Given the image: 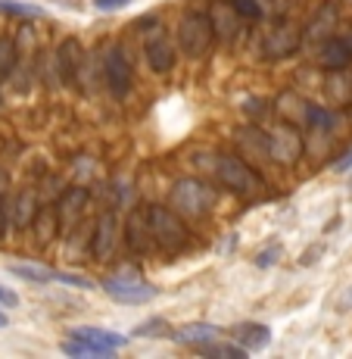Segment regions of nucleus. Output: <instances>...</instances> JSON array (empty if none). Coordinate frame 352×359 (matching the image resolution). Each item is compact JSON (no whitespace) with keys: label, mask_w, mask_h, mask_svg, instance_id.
I'll return each mask as SVG.
<instances>
[{"label":"nucleus","mask_w":352,"mask_h":359,"mask_svg":"<svg viewBox=\"0 0 352 359\" xmlns=\"http://www.w3.org/2000/svg\"><path fill=\"white\" fill-rule=\"evenodd\" d=\"M216 175L227 191H234V194H240V197L256 200V197H262V191H265V178H262L250 163L240 160V156H231V154L218 156Z\"/></svg>","instance_id":"nucleus-1"},{"label":"nucleus","mask_w":352,"mask_h":359,"mask_svg":"<svg viewBox=\"0 0 352 359\" xmlns=\"http://www.w3.org/2000/svg\"><path fill=\"white\" fill-rule=\"evenodd\" d=\"M150 212V229H153L156 247L165 253H181L190 244V231L181 222V212L169 210V206H147Z\"/></svg>","instance_id":"nucleus-2"},{"label":"nucleus","mask_w":352,"mask_h":359,"mask_svg":"<svg viewBox=\"0 0 352 359\" xmlns=\"http://www.w3.org/2000/svg\"><path fill=\"white\" fill-rule=\"evenodd\" d=\"M212 41H216V25H212V16L209 13H188L178 25V44L181 50L188 53L190 60H199L209 53Z\"/></svg>","instance_id":"nucleus-3"},{"label":"nucleus","mask_w":352,"mask_h":359,"mask_svg":"<svg viewBox=\"0 0 352 359\" xmlns=\"http://www.w3.org/2000/svg\"><path fill=\"white\" fill-rule=\"evenodd\" d=\"M212 203H216V191L206 182H197V178H184L171 188V210L188 219L206 216L212 210Z\"/></svg>","instance_id":"nucleus-4"},{"label":"nucleus","mask_w":352,"mask_h":359,"mask_svg":"<svg viewBox=\"0 0 352 359\" xmlns=\"http://www.w3.org/2000/svg\"><path fill=\"white\" fill-rule=\"evenodd\" d=\"M100 287H103V291H106L109 297H113V300L128 303V306H137V303H150L156 294H160L153 285H147L143 278H137V275H128V272L113 275V278H103Z\"/></svg>","instance_id":"nucleus-5"},{"label":"nucleus","mask_w":352,"mask_h":359,"mask_svg":"<svg viewBox=\"0 0 352 359\" xmlns=\"http://www.w3.org/2000/svg\"><path fill=\"white\" fill-rule=\"evenodd\" d=\"M10 272L16 275V278L34 281V285H50V281H59V285H69V287H85V291H91V287H97L91 278H85V275L57 272V269L41 266V262H16V266H10Z\"/></svg>","instance_id":"nucleus-6"},{"label":"nucleus","mask_w":352,"mask_h":359,"mask_svg":"<svg viewBox=\"0 0 352 359\" xmlns=\"http://www.w3.org/2000/svg\"><path fill=\"white\" fill-rule=\"evenodd\" d=\"M103 75H106V85L109 91L115 94V97H125V94L131 91V63H128V53L125 47L113 44L106 50V57H103Z\"/></svg>","instance_id":"nucleus-7"},{"label":"nucleus","mask_w":352,"mask_h":359,"mask_svg":"<svg viewBox=\"0 0 352 359\" xmlns=\"http://www.w3.org/2000/svg\"><path fill=\"white\" fill-rule=\"evenodd\" d=\"M125 247L131 253H150L156 247L153 229H150V212L143 206L131 210V216L125 219Z\"/></svg>","instance_id":"nucleus-8"},{"label":"nucleus","mask_w":352,"mask_h":359,"mask_svg":"<svg viewBox=\"0 0 352 359\" xmlns=\"http://www.w3.org/2000/svg\"><path fill=\"white\" fill-rule=\"evenodd\" d=\"M296 50H300V29L290 22L274 25V29L265 34V41H262V57L265 60H284Z\"/></svg>","instance_id":"nucleus-9"},{"label":"nucleus","mask_w":352,"mask_h":359,"mask_svg":"<svg viewBox=\"0 0 352 359\" xmlns=\"http://www.w3.org/2000/svg\"><path fill=\"white\" fill-rule=\"evenodd\" d=\"M268 144H272V160H278V163H296L300 160V154H302V137H300V131H296L293 126H278L268 135Z\"/></svg>","instance_id":"nucleus-10"},{"label":"nucleus","mask_w":352,"mask_h":359,"mask_svg":"<svg viewBox=\"0 0 352 359\" xmlns=\"http://www.w3.org/2000/svg\"><path fill=\"white\" fill-rule=\"evenodd\" d=\"M53 63H57V72H59V81L63 85H78V75H81V66H85V53H81V44L75 38H66L63 44H59L57 57H53Z\"/></svg>","instance_id":"nucleus-11"},{"label":"nucleus","mask_w":352,"mask_h":359,"mask_svg":"<svg viewBox=\"0 0 352 359\" xmlns=\"http://www.w3.org/2000/svg\"><path fill=\"white\" fill-rule=\"evenodd\" d=\"M87 203V188H69L57 203V216H59V234H69L78 225L81 210Z\"/></svg>","instance_id":"nucleus-12"},{"label":"nucleus","mask_w":352,"mask_h":359,"mask_svg":"<svg viewBox=\"0 0 352 359\" xmlns=\"http://www.w3.org/2000/svg\"><path fill=\"white\" fill-rule=\"evenodd\" d=\"M119 244V225H115V212H103L100 222L94 229V238H91V253L97 259H109Z\"/></svg>","instance_id":"nucleus-13"},{"label":"nucleus","mask_w":352,"mask_h":359,"mask_svg":"<svg viewBox=\"0 0 352 359\" xmlns=\"http://www.w3.org/2000/svg\"><path fill=\"white\" fill-rule=\"evenodd\" d=\"M318 63L330 72H343V69L352 66V47L343 41V34H334V38H324L318 47Z\"/></svg>","instance_id":"nucleus-14"},{"label":"nucleus","mask_w":352,"mask_h":359,"mask_svg":"<svg viewBox=\"0 0 352 359\" xmlns=\"http://www.w3.org/2000/svg\"><path fill=\"white\" fill-rule=\"evenodd\" d=\"M72 337H81V341H87L91 347H97L103 356H113L115 350H122L128 344L125 334H115V331H106V328H72L69 331Z\"/></svg>","instance_id":"nucleus-15"},{"label":"nucleus","mask_w":352,"mask_h":359,"mask_svg":"<svg viewBox=\"0 0 352 359\" xmlns=\"http://www.w3.org/2000/svg\"><path fill=\"white\" fill-rule=\"evenodd\" d=\"M143 53H147V66L153 69V72H160V75H165L171 66H175V47H171V41L165 38L162 32H156L153 38L147 41Z\"/></svg>","instance_id":"nucleus-16"},{"label":"nucleus","mask_w":352,"mask_h":359,"mask_svg":"<svg viewBox=\"0 0 352 359\" xmlns=\"http://www.w3.org/2000/svg\"><path fill=\"white\" fill-rule=\"evenodd\" d=\"M231 337L246 350V353H256V350H265L268 341H272V331L262 322H240V325L231 328Z\"/></svg>","instance_id":"nucleus-17"},{"label":"nucleus","mask_w":352,"mask_h":359,"mask_svg":"<svg viewBox=\"0 0 352 359\" xmlns=\"http://www.w3.org/2000/svg\"><path fill=\"white\" fill-rule=\"evenodd\" d=\"M222 337V328L209 325V322H190V325H181L178 331H171V341L184 344V347H199L206 341H216Z\"/></svg>","instance_id":"nucleus-18"},{"label":"nucleus","mask_w":352,"mask_h":359,"mask_svg":"<svg viewBox=\"0 0 352 359\" xmlns=\"http://www.w3.org/2000/svg\"><path fill=\"white\" fill-rule=\"evenodd\" d=\"M237 144L250 160H272V144H268V135H262L259 128H240L237 131Z\"/></svg>","instance_id":"nucleus-19"},{"label":"nucleus","mask_w":352,"mask_h":359,"mask_svg":"<svg viewBox=\"0 0 352 359\" xmlns=\"http://www.w3.org/2000/svg\"><path fill=\"white\" fill-rule=\"evenodd\" d=\"M212 25H216V34L218 38H234V34H240V22L244 19L237 16V10H234L231 4L222 6V4H212Z\"/></svg>","instance_id":"nucleus-20"},{"label":"nucleus","mask_w":352,"mask_h":359,"mask_svg":"<svg viewBox=\"0 0 352 359\" xmlns=\"http://www.w3.org/2000/svg\"><path fill=\"white\" fill-rule=\"evenodd\" d=\"M334 25H337V10L334 6H324V10H318V16L306 25L302 34H306V41H321L324 34L334 32Z\"/></svg>","instance_id":"nucleus-21"},{"label":"nucleus","mask_w":352,"mask_h":359,"mask_svg":"<svg viewBox=\"0 0 352 359\" xmlns=\"http://www.w3.org/2000/svg\"><path fill=\"white\" fill-rule=\"evenodd\" d=\"M34 216H38L34 194L31 191H22V194L16 197V203H13V225H16V229H25V225L34 222Z\"/></svg>","instance_id":"nucleus-22"},{"label":"nucleus","mask_w":352,"mask_h":359,"mask_svg":"<svg viewBox=\"0 0 352 359\" xmlns=\"http://www.w3.org/2000/svg\"><path fill=\"white\" fill-rule=\"evenodd\" d=\"M197 350H199V353H203V356H218V359H244V356H246V350L240 347L237 341H234V344H227V341H218V337H216V341H206V344H199Z\"/></svg>","instance_id":"nucleus-23"},{"label":"nucleus","mask_w":352,"mask_h":359,"mask_svg":"<svg viewBox=\"0 0 352 359\" xmlns=\"http://www.w3.org/2000/svg\"><path fill=\"white\" fill-rule=\"evenodd\" d=\"M31 229L38 231V238H41V241L53 238V231H59V216H57V206H41V210H38V216H34V222H31Z\"/></svg>","instance_id":"nucleus-24"},{"label":"nucleus","mask_w":352,"mask_h":359,"mask_svg":"<svg viewBox=\"0 0 352 359\" xmlns=\"http://www.w3.org/2000/svg\"><path fill=\"white\" fill-rule=\"evenodd\" d=\"M306 119H309V126H312L315 131H330L337 126V116L330 113V109H324V107H315V103H306Z\"/></svg>","instance_id":"nucleus-25"},{"label":"nucleus","mask_w":352,"mask_h":359,"mask_svg":"<svg viewBox=\"0 0 352 359\" xmlns=\"http://www.w3.org/2000/svg\"><path fill=\"white\" fill-rule=\"evenodd\" d=\"M16 60H19V53H16V41H13V38H0V79H6V75L13 72Z\"/></svg>","instance_id":"nucleus-26"},{"label":"nucleus","mask_w":352,"mask_h":359,"mask_svg":"<svg viewBox=\"0 0 352 359\" xmlns=\"http://www.w3.org/2000/svg\"><path fill=\"white\" fill-rule=\"evenodd\" d=\"M231 6L237 10V16L244 19V22H259V19L265 16L259 0H231Z\"/></svg>","instance_id":"nucleus-27"},{"label":"nucleus","mask_w":352,"mask_h":359,"mask_svg":"<svg viewBox=\"0 0 352 359\" xmlns=\"http://www.w3.org/2000/svg\"><path fill=\"white\" fill-rule=\"evenodd\" d=\"M171 331L175 328H169L165 319H150V322H141V325L134 328V334L137 337H171Z\"/></svg>","instance_id":"nucleus-28"},{"label":"nucleus","mask_w":352,"mask_h":359,"mask_svg":"<svg viewBox=\"0 0 352 359\" xmlns=\"http://www.w3.org/2000/svg\"><path fill=\"white\" fill-rule=\"evenodd\" d=\"M0 13L34 19V16H41V6H34V4H19V0H0Z\"/></svg>","instance_id":"nucleus-29"},{"label":"nucleus","mask_w":352,"mask_h":359,"mask_svg":"<svg viewBox=\"0 0 352 359\" xmlns=\"http://www.w3.org/2000/svg\"><path fill=\"white\" fill-rule=\"evenodd\" d=\"M278 259H281V247H278V244H272V247H265V250H259V253H256V266H259V269L274 266Z\"/></svg>","instance_id":"nucleus-30"},{"label":"nucleus","mask_w":352,"mask_h":359,"mask_svg":"<svg viewBox=\"0 0 352 359\" xmlns=\"http://www.w3.org/2000/svg\"><path fill=\"white\" fill-rule=\"evenodd\" d=\"M134 0H94V6L97 10H103V13H109V10H125V6H131Z\"/></svg>","instance_id":"nucleus-31"},{"label":"nucleus","mask_w":352,"mask_h":359,"mask_svg":"<svg viewBox=\"0 0 352 359\" xmlns=\"http://www.w3.org/2000/svg\"><path fill=\"white\" fill-rule=\"evenodd\" d=\"M134 29L141 32V29H160V16H156V13H150V16H141V19H134Z\"/></svg>","instance_id":"nucleus-32"},{"label":"nucleus","mask_w":352,"mask_h":359,"mask_svg":"<svg viewBox=\"0 0 352 359\" xmlns=\"http://www.w3.org/2000/svg\"><path fill=\"white\" fill-rule=\"evenodd\" d=\"M0 306H6V309H13V306H19V297L10 291V287H3L0 285Z\"/></svg>","instance_id":"nucleus-33"},{"label":"nucleus","mask_w":352,"mask_h":359,"mask_svg":"<svg viewBox=\"0 0 352 359\" xmlns=\"http://www.w3.org/2000/svg\"><path fill=\"white\" fill-rule=\"evenodd\" d=\"M349 165H352V147L346 150V154H340V156L334 160V169H337V172H346Z\"/></svg>","instance_id":"nucleus-34"},{"label":"nucleus","mask_w":352,"mask_h":359,"mask_svg":"<svg viewBox=\"0 0 352 359\" xmlns=\"http://www.w3.org/2000/svg\"><path fill=\"white\" fill-rule=\"evenodd\" d=\"M6 229V210H3V203H0V234H3Z\"/></svg>","instance_id":"nucleus-35"},{"label":"nucleus","mask_w":352,"mask_h":359,"mask_svg":"<svg viewBox=\"0 0 352 359\" xmlns=\"http://www.w3.org/2000/svg\"><path fill=\"white\" fill-rule=\"evenodd\" d=\"M343 41H346V44L352 47V25H349V29H346V32H343Z\"/></svg>","instance_id":"nucleus-36"},{"label":"nucleus","mask_w":352,"mask_h":359,"mask_svg":"<svg viewBox=\"0 0 352 359\" xmlns=\"http://www.w3.org/2000/svg\"><path fill=\"white\" fill-rule=\"evenodd\" d=\"M3 188H6V172H0V194H3Z\"/></svg>","instance_id":"nucleus-37"},{"label":"nucleus","mask_w":352,"mask_h":359,"mask_svg":"<svg viewBox=\"0 0 352 359\" xmlns=\"http://www.w3.org/2000/svg\"><path fill=\"white\" fill-rule=\"evenodd\" d=\"M6 325H10V319H6V316L0 313V328H6Z\"/></svg>","instance_id":"nucleus-38"},{"label":"nucleus","mask_w":352,"mask_h":359,"mask_svg":"<svg viewBox=\"0 0 352 359\" xmlns=\"http://www.w3.org/2000/svg\"><path fill=\"white\" fill-rule=\"evenodd\" d=\"M349 184H352V182H349Z\"/></svg>","instance_id":"nucleus-39"}]
</instances>
